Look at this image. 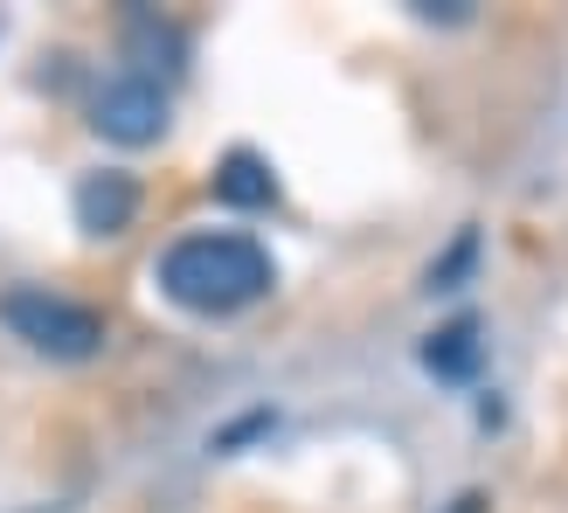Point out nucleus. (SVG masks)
Returning <instances> with one entry per match:
<instances>
[{
  "label": "nucleus",
  "mask_w": 568,
  "mask_h": 513,
  "mask_svg": "<svg viewBox=\"0 0 568 513\" xmlns=\"http://www.w3.org/2000/svg\"><path fill=\"white\" fill-rule=\"evenodd\" d=\"M0 320H8L14 340H28V348L49 354V361H91L104 348V312L49 292V284H14V292L0 299Z\"/></svg>",
  "instance_id": "nucleus-2"
},
{
  "label": "nucleus",
  "mask_w": 568,
  "mask_h": 513,
  "mask_svg": "<svg viewBox=\"0 0 568 513\" xmlns=\"http://www.w3.org/2000/svg\"><path fill=\"white\" fill-rule=\"evenodd\" d=\"M486 326L471 320V312H458L450 326H437L430 340H423V368H430L437 382H471L478 361H486V340H478Z\"/></svg>",
  "instance_id": "nucleus-5"
},
{
  "label": "nucleus",
  "mask_w": 568,
  "mask_h": 513,
  "mask_svg": "<svg viewBox=\"0 0 568 513\" xmlns=\"http://www.w3.org/2000/svg\"><path fill=\"white\" fill-rule=\"evenodd\" d=\"M215 202H222V209H271V202H277V174H271V160H264V153H250V147L222 153V167H215Z\"/></svg>",
  "instance_id": "nucleus-6"
},
{
  "label": "nucleus",
  "mask_w": 568,
  "mask_h": 513,
  "mask_svg": "<svg viewBox=\"0 0 568 513\" xmlns=\"http://www.w3.org/2000/svg\"><path fill=\"white\" fill-rule=\"evenodd\" d=\"M91 125L111 139V147H153V139L166 132V91L146 70L111 77L98 91V104H91Z\"/></svg>",
  "instance_id": "nucleus-3"
},
{
  "label": "nucleus",
  "mask_w": 568,
  "mask_h": 513,
  "mask_svg": "<svg viewBox=\"0 0 568 513\" xmlns=\"http://www.w3.org/2000/svg\"><path fill=\"white\" fill-rule=\"evenodd\" d=\"M153 278L181 312H194V320H230V312H250L257 299H271L277 264H271V250L243 230H194L181 243H166Z\"/></svg>",
  "instance_id": "nucleus-1"
},
{
  "label": "nucleus",
  "mask_w": 568,
  "mask_h": 513,
  "mask_svg": "<svg viewBox=\"0 0 568 513\" xmlns=\"http://www.w3.org/2000/svg\"><path fill=\"white\" fill-rule=\"evenodd\" d=\"M471 256H478V230H458V243L430 264V292H458L465 271H471Z\"/></svg>",
  "instance_id": "nucleus-7"
},
{
  "label": "nucleus",
  "mask_w": 568,
  "mask_h": 513,
  "mask_svg": "<svg viewBox=\"0 0 568 513\" xmlns=\"http://www.w3.org/2000/svg\"><path fill=\"white\" fill-rule=\"evenodd\" d=\"M70 209H77V230L83 237H125L132 215H139V181L119 174V167H98V174L77 181Z\"/></svg>",
  "instance_id": "nucleus-4"
},
{
  "label": "nucleus",
  "mask_w": 568,
  "mask_h": 513,
  "mask_svg": "<svg viewBox=\"0 0 568 513\" xmlns=\"http://www.w3.org/2000/svg\"><path fill=\"white\" fill-rule=\"evenodd\" d=\"M444 513H486V493H458V500H450Z\"/></svg>",
  "instance_id": "nucleus-8"
}]
</instances>
